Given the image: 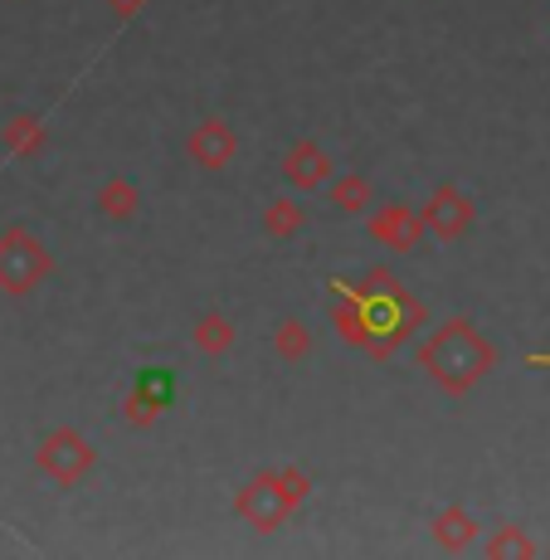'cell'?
<instances>
[{
	"label": "cell",
	"instance_id": "obj_1",
	"mask_svg": "<svg viewBox=\"0 0 550 560\" xmlns=\"http://www.w3.org/2000/svg\"><path fill=\"white\" fill-rule=\"evenodd\" d=\"M331 293H341V303H351V312L365 327V357L371 361H390L395 351L424 327V303L390 273V268H371L361 283L331 278Z\"/></svg>",
	"mask_w": 550,
	"mask_h": 560
},
{
	"label": "cell",
	"instance_id": "obj_2",
	"mask_svg": "<svg viewBox=\"0 0 550 560\" xmlns=\"http://www.w3.org/2000/svg\"><path fill=\"white\" fill-rule=\"evenodd\" d=\"M414 361L438 390L463 400V395H472L498 371V347H492L468 317H448L414 347Z\"/></svg>",
	"mask_w": 550,
	"mask_h": 560
},
{
	"label": "cell",
	"instance_id": "obj_3",
	"mask_svg": "<svg viewBox=\"0 0 550 560\" xmlns=\"http://www.w3.org/2000/svg\"><path fill=\"white\" fill-rule=\"evenodd\" d=\"M307 498H312V478L302 468H293V463H288V468H264L239 488L234 516H239L244 526H254L258 536H268V532L293 522V512Z\"/></svg>",
	"mask_w": 550,
	"mask_h": 560
},
{
	"label": "cell",
	"instance_id": "obj_4",
	"mask_svg": "<svg viewBox=\"0 0 550 560\" xmlns=\"http://www.w3.org/2000/svg\"><path fill=\"white\" fill-rule=\"evenodd\" d=\"M49 273H54V254L45 249V240H35L25 224H10L0 234V293L30 298Z\"/></svg>",
	"mask_w": 550,
	"mask_h": 560
},
{
	"label": "cell",
	"instance_id": "obj_5",
	"mask_svg": "<svg viewBox=\"0 0 550 560\" xmlns=\"http://www.w3.org/2000/svg\"><path fill=\"white\" fill-rule=\"evenodd\" d=\"M35 468L45 472L49 482H59V488H73V482H83L98 468V448H93L79 429H49L35 448Z\"/></svg>",
	"mask_w": 550,
	"mask_h": 560
},
{
	"label": "cell",
	"instance_id": "obj_6",
	"mask_svg": "<svg viewBox=\"0 0 550 560\" xmlns=\"http://www.w3.org/2000/svg\"><path fill=\"white\" fill-rule=\"evenodd\" d=\"M171 400H176V375L161 371V365H142L132 390H127V400H122V419L132 429H151L171 409Z\"/></svg>",
	"mask_w": 550,
	"mask_h": 560
},
{
	"label": "cell",
	"instance_id": "obj_7",
	"mask_svg": "<svg viewBox=\"0 0 550 560\" xmlns=\"http://www.w3.org/2000/svg\"><path fill=\"white\" fill-rule=\"evenodd\" d=\"M419 214H424V230L434 234V240L453 244V240H463V234L472 230V214L478 210H472V200L463 196L458 180H444V186H434V196L424 200V210Z\"/></svg>",
	"mask_w": 550,
	"mask_h": 560
},
{
	"label": "cell",
	"instance_id": "obj_8",
	"mask_svg": "<svg viewBox=\"0 0 550 560\" xmlns=\"http://www.w3.org/2000/svg\"><path fill=\"white\" fill-rule=\"evenodd\" d=\"M371 240L381 244V249H390V254H414L419 249V240H424V214L419 210H409V205L400 200H390V205H381V210L371 214Z\"/></svg>",
	"mask_w": 550,
	"mask_h": 560
},
{
	"label": "cell",
	"instance_id": "obj_9",
	"mask_svg": "<svg viewBox=\"0 0 550 560\" xmlns=\"http://www.w3.org/2000/svg\"><path fill=\"white\" fill-rule=\"evenodd\" d=\"M234 152H239V137H234V127L224 122V117H204L186 137V156L196 161L200 171H224L234 161Z\"/></svg>",
	"mask_w": 550,
	"mask_h": 560
},
{
	"label": "cell",
	"instance_id": "obj_10",
	"mask_svg": "<svg viewBox=\"0 0 550 560\" xmlns=\"http://www.w3.org/2000/svg\"><path fill=\"white\" fill-rule=\"evenodd\" d=\"M331 176H337V171H331L327 147H317L312 137H302V142L288 147V156H283V180L297 190V196H312V190H321Z\"/></svg>",
	"mask_w": 550,
	"mask_h": 560
},
{
	"label": "cell",
	"instance_id": "obj_11",
	"mask_svg": "<svg viewBox=\"0 0 550 560\" xmlns=\"http://www.w3.org/2000/svg\"><path fill=\"white\" fill-rule=\"evenodd\" d=\"M0 147H5V156L35 161L49 147V122L39 113H15L5 127H0Z\"/></svg>",
	"mask_w": 550,
	"mask_h": 560
},
{
	"label": "cell",
	"instance_id": "obj_12",
	"mask_svg": "<svg viewBox=\"0 0 550 560\" xmlns=\"http://www.w3.org/2000/svg\"><path fill=\"white\" fill-rule=\"evenodd\" d=\"M234 341H239V327H234L224 312H200L196 327H190V347L200 357H230Z\"/></svg>",
	"mask_w": 550,
	"mask_h": 560
},
{
	"label": "cell",
	"instance_id": "obj_13",
	"mask_svg": "<svg viewBox=\"0 0 550 560\" xmlns=\"http://www.w3.org/2000/svg\"><path fill=\"white\" fill-rule=\"evenodd\" d=\"M434 541L444 546V551H472L478 546V516H472L468 508H444V512H434Z\"/></svg>",
	"mask_w": 550,
	"mask_h": 560
},
{
	"label": "cell",
	"instance_id": "obj_14",
	"mask_svg": "<svg viewBox=\"0 0 550 560\" xmlns=\"http://www.w3.org/2000/svg\"><path fill=\"white\" fill-rule=\"evenodd\" d=\"M98 214H103V220H117V224L137 220V214H142V190H137V180L107 176L98 186Z\"/></svg>",
	"mask_w": 550,
	"mask_h": 560
},
{
	"label": "cell",
	"instance_id": "obj_15",
	"mask_svg": "<svg viewBox=\"0 0 550 560\" xmlns=\"http://www.w3.org/2000/svg\"><path fill=\"white\" fill-rule=\"evenodd\" d=\"M273 351H278V361H288V365H302V361H307V357H312V331H307V322H297V317L278 322Z\"/></svg>",
	"mask_w": 550,
	"mask_h": 560
},
{
	"label": "cell",
	"instance_id": "obj_16",
	"mask_svg": "<svg viewBox=\"0 0 550 560\" xmlns=\"http://www.w3.org/2000/svg\"><path fill=\"white\" fill-rule=\"evenodd\" d=\"M302 224H307V210H302V200H273L264 210L268 240H293V234H302Z\"/></svg>",
	"mask_w": 550,
	"mask_h": 560
},
{
	"label": "cell",
	"instance_id": "obj_17",
	"mask_svg": "<svg viewBox=\"0 0 550 560\" xmlns=\"http://www.w3.org/2000/svg\"><path fill=\"white\" fill-rule=\"evenodd\" d=\"M482 551H488L492 560H506V556H512V560H531L536 556V541L516 522H506V526H498V532L488 536V546H482Z\"/></svg>",
	"mask_w": 550,
	"mask_h": 560
},
{
	"label": "cell",
	"instance_id": "obj_18",
	"mask_svg": "<svg viewBox=\"0 0 550 560\" xmlns=\"http://www.w3.org/2000/svg\"><path fill=\"white\" fill-rule=\"evenodd\" d=\"M371 176H337L331 180V205H337L341 214H365L371 210Z\"/></svg>",
	"mask_w": 550,
	"mask_h": 560
},
{
	"label": "cell",
	"instance_id": "obj_19",
	"mask_svg": "<svg viewBox=\"0 0 550 560\" xmlns=\"http://www.w3.org/2000/svg\"><path fill=\"white\" fill-rule=\"evenodd\" d=\"M331 322H337V331H341V341L355 351H365V327H361V317L351 312V303H341L337 298V307H331Z\"/></svg>",
	"mask_w": 550,
	"mask_h": 560
},
{
	"label": "cell",
	"instance_id": "obj_20",
	"mask_svg": "<svg viewBox=\"0 0 550 560\" xmlns=\"http://www.w3.org/2000/svg\"><path fill=\"white\" fill-rule=\"evenodd\" d=\"M103 5H107V15L122 20V25H127V20H137V15L147 10V0H103Z\"/></svg>",
	"mask_w": 550,
	"mask_h": 560
},
{
	"label": "cell",
	"instance_id": "obj_21",
	"mask_svg": "<svg viewBox=\"0 0 550 560\" xmlns=\"http://www.w3.org/2000/svg\"><path fill=\"white\" fill-rule=\"evenodd\" d=\"M526 365H550V351H531V357H526Z\"/></svg>",
	"mask_w": 550,
	"mask_h": 560
}]
</instances>
